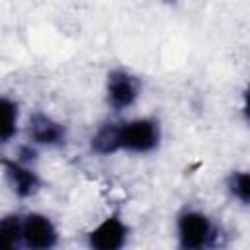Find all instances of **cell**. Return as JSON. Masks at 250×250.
Here are the masks:
<instances>
[{
	"instance_id": "6da1fadb",
	"label": "cell",
	"mask_w": 250,
	"mask_h": 250,
	"mask_svg": "<svg viewBox=\"0 0 250 250\" xmlns=\"http://www.w3.org/2000/svg\"><path fill=\"white\" fill-rule=\"evenodd\" d=\"M162 145V125L156 117L143 115L131 119H107L96 127L90 137V150L98 156L119 152L145 156Z\"/></svg>"
},
{
	"instance_id": "7a4b0ae2",
	"label": "cell",
	"mask_w": 250,
	"mask_h": 250,
	"mask_svg": "<svg viewBox=\"0 0 250 250\" xmlns=\"http://www.w3.org/2000/svg\"><path fill=\"white\" fill-rule=\"evenodd\" d=\"M176 244L182 250H205L215 248L221 238L219 225L213 217L193 205H186L176 213L174 219Z\"/></svg>"
},
{
	"instance_id": "3957f363",
	"label": "cell",
	"mask_w": 250,
	"mask_h": 250,
	"mask_svg": "<svg viewBox=\"0 0 250 250\" xmlns=\"http://www.w3.org/2000/svg\"><path fill=\"white\" fill-rule=\"evenodd\" d=\"M141 94H143V82L129 68L115 66L105 74L104 98H105V105L111 109L113 115H121L127 109H131L139 102Z\"/></svg>"
},
{
	"instance_id": "277c9868",
	"label": "cell",
	"mask_w": 250,
	"mask_h": 250,
	"mask_svg": "<svg viewBox=\"0 0 250 250\" xmlns=\"http://www.w3.org/2000/svg\"><path fill=\"white\" fill-rule=\"evenodd\" d=\"M25 141L39 148L59 150L68 143V127L43 109H33L23 125Z\"/></svg>"
},
{
	"instance_id": "5b68a950",
	"label": "cell",
	"mask_w": 250,
	"mask_h": 250,
	"mask_svg": "<svg viewBox=\"0 0 250 250\" xmlns=\"http://www.w3.org/2000/svg\"><path fill=\"white\" fill-rule=\"evenodd\" d=\"M131 227L121 211L107 213L98 225L84 232V244L90 250H121L127 246Z\"/></svg>"
},
{
	"instance_id": "8992f818",
	"label": "cell",
	"mask_w": 250,
	"mask_h": 250,
	"mask_svg": "<svg viewBox=\"0 0 250 250\" xmlns=\"http://www.w3.org/2000/svg\"><path fill=\"white\" fill-rule=\"evenodd\" d=\"M61 242L55 221L41 211H25L21 217V250H53Z\"/></svg>"
},
{
	"instance_id": "52a82bcc",
	"label": "cell",
	"mask_w": 250,
	"mask_h": 250,
	"mask_svg": "<svg viewBox=\"0 0 250 250\" xmlns=\"http://www.w3.org/2000/svg\"><path fill=\"white\" fill-rule=\"evenodd\" d=\"M0 164L4 180L18 199H31L43 189V178L37 172L35 164L21 162L16 156H4Z\"/></svg>"
},
{
	"instance_id": "ba28073f",
	"label": "cell",
	"mask_w": 250,
	"mask_h": 250,
	"mask_svg": "<svg viewBox=\"0 0 250 250\" xmlns=\"http://www.w3.org/2000/svg\"><path fill=\"white\" fill-rule=\"evenodd\" d=\"M0 109H2V121H0V143L10 145L18 135L21 127V109L20 102L16 98H10L4 94L0 98Z\"/></svg>"
},
{
	"instance_id": "9c48e42d",
	"label": "cell",
	"mask_w": 250,
	"mask_h": 250,
	"mask_svg": "<svg viewBox=\"0 0 250 250\" xmlns=\"http://www.w3.org/2000/svg\"><path fill=\"white\" fill-rule=\"evenodd\" d=\"M225 189L232 201L250 207V170H232L225 178Z\"/></svg>"
},
{
	"instance_id": "30bf717a",
	"label": "cell",
	"mask_w": 250,
	"mask_h": 250,
	"mask_svg": "<svg viewBox=\"0 0 250 250\" xmlns=\"http://www.w3.org/2000/svg\"><path fill=\"white\" fill-rule=\"evenodd\" d=\"M21 217L23 213H6L0 219V236L8 250H21Z\"/></svg>"
},
{
	"instance_id": "8fae6325",
	"label": "cell",
	"mask_w": 250,
	"mask_h": 250,
	"mask_svg": "<svg viewBox=\"0 0 250 250\" xmlns=\"http://www.w3.org/2000/svg\"><path fill=\"white\" fill-rule=\"evenodd\" d=\"M14 156L21 162H27V164H35L37 166V160H39V146H35L33 143L25 141V143H20L16 146V152Z\"/></svg>"
},
{
	"instance_id": "7c38bea8",
	"label": "cell",
	"mask_w": 250,
	"mask_h": 250,
	"mask_svg": "<svg viewBox=\"0 0 250 250\" xmlns=\"http://www.w3.org/2000/svg\"><path fill=\"white\" fill-rule=\"evenodd\" d=\"M242 117H244V123L250 127V82L242 92Z\"/></svg>"
},
{
	"instance_id": "4fadbf2b",
	"label": "cell",
	"mask_w": 250,
	"mask_h": 250,
	"mask_svg": "<svg viewBox=\"0 0 250 250\" xmlns=\"http://www.w3.org/2000/svg\"><path fill=\"white\" fill-rule=\"evenodd\" d=\"M158 2H162V4H166V6H176V4H178V0H158Z\"/></svg>"
}]
</instances>
